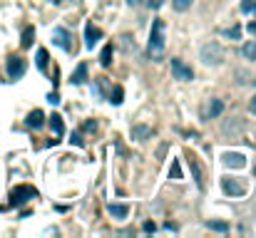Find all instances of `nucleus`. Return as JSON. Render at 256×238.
<instances>
[{
	"label": "nucleus",
	"mask_w": 256,
	"mask_h": 238,
	"mask_svg": "<svg viewBox=\"0 0 256 238\" xmlns=\"http://www.w3.org/2000/svg\"><path fill=\"white\" fill-rule=\"evenodd\" d=\"M224 162H227V167H234V169H241V167L246 164L241 154H227V156H224Z\"/></svg>",
	"instance_id": "f8f14e48"
},
{
	"label": "nucleus",
	"mask_w": 256,
	"mask_h": 238,
	"mask_svg": "<svg viewBox=\"0 0 256 238\" xmlns=\"http://www.w3.org/2000/svg\"><path fill=\"white\" fill-rule=\"evenodd\" d=\"M70 40H72V37H70V32H67L65 27H55V30H52V43H55L57 48H62L65 52H72V50H75Z\"/></svg>",
	"instance_id": "423d86ee"
},
{
	"label": "nucleus",
	"mask_w": 256,
	"mask_h": 238,
	"mask_svg": "<svg viewBox=\"0 0 256 238\" xmlns=\"http://www.w3.org/2000/svg\"><path fill=\"white\" fill-rule=\"evenodd\" d=\"M169 174H172L174 179H181V169H179V164H177V162L172 164V171H169Z\"/></svg>",
	"instance_id": "393cba45"
},
{
	"label": "nucleus",
	"mask_w": 256,
	"mask_h": 238,
	"mask_svg": "<svg viewBox=\"0 0 256 238\" xmlns=\"http://www.w3.org/2000/svg\"><path fill=\"white\" fill-rule=\"evenodd\" d=\"M202 60H204L206 65H222V62H224V50H222V45H219V43H206V45L202 48Z\"/></svg>",
	"instance_id": "f03ea898"
},
{
	"label": "nucleus",
	"mask_w": 256,
	"mask_h": 238,
	"mask_svg": "<svg viewBox=\"0 0 256 238\" xmlns=\"http://www.w3.org/2000/svg\"><path fill=\"white\" fill-rule=\"evenodd\" d=\"M144 5H147L150 10H159L164 5V0H144Z\"/></svg>",
	"instance_id": "b1692460"
},
{
	"label": "nucleus",
	"mask_w": 256,
	"mask_h": 238,
	"mask_svg": "<svg viewBox=\"0 0 256 238\" xmlns=\"http://www.w3.org/2000/svg\"><path fill=\"white\" fill-rule=\"evenodd\" d=\"M107 211L112 214V216H117V218H125V216L129 214V209H127L125 204H109V206H107Z\"/></svg>",
	"instance_id": "2eb2a0df"
},
{
	"label": "nucleus",
	"mask_w": 256,
	"mask_h": 238,
	"mask_svg": "<svg viewBox=\"0 0 256 238\" xmlns=\"http://www.w3.org/2000/svg\"><path fill=\"white\" fill-rule=\"evenodd\" d=\"M85 79H87V65L82 62V65L75 70V74H72V85H82Z\"/></svg>",
	"instance_id": "4468645a"
},
{
	"label": "nucleus",
	"mask_w": 256,
	"mask_h": 238,
	"mask_svg": "<svg viewBox=\"0 0 256 238\" xmlns=\"http://www.w3.org/2000/svg\"><path fill=\"white\" fill-rule=\"evenodd\" d=\"M32 37H35V30L32 27H25V32H23V48H30Z\"/></svg>",
	"instance_id": "412c9836"
},
{
	"label": "nucleus",
	"mask_w": 256,
	"mask_h": 238,
	"mask_svg": "<svg viewBox=\"0 0 256 238\" xmlns=\"http://www.w3.org/2000/svg\"><path fill=\"white\" fill-rule=\"evenodd\" d=\"M50 3H62V0H50Z\"/></svg>",
	"instance_id": "7c9ffc66"
},
{
	"label": "nucleus",
	"mask_w": 256,
	"mask_h": 238,
	"mask_svg": "<svg viewBox=\"0 0 256 238\" xmlns=\"http://www.w3.org/2000/svg\"><path fill=\"white\" fill-rule=\"evenodd\" d=\"M206 226H209V228H214V231H222V233H227V231H229V226H227V223H219V221H209Z\"/></svg>",
	"instance_id": "5701e85b"
},
{
	"label": "nucleus",
	"mask_w": 256,
	"mask_h": 238,
	"mask_svg": "<svg viewBox=\"0 0 256 238\" xmlns=\"http://www.w3.org/2000/svg\"><path fill=\"white\" fill-rule=\"evenodd\" d=\"M122 97H125L122 87H115L112 92H109V102H112V104H122Z\"/></svg>",
	"instance_id": "aec40b11"
},
{
	"label": "nucleus",
	"mask_w": 256,
	"mask_h": 238,
	"mask_svg": "<svg viewBox=\"0 0 256 238\" xmlns=\"http://www.w3.org/2000/svg\"><path fill=\"white\" fill-rule=\"evenodd\" d=\"M241 10H244V13H254V18H256V0H244V3H241Z\"/></svg>",
	"instance_id": "4be33fe9"
},
{
	"label": "nucleus",
	"mask_w": 256,
	"mask_h": 238,
	"mask_svg": "<svg viewBox=\"0 0 256 238\" xmlns=\"http://www.w3.org/2000/svg\"><path fill=\"white\" fill-rule=\"evenodd\" d=\"M241 55H244L246 60H256V37H251L249 43L241 48Z\"/></svg>",
	"instance_id": "ddd939ff"
},
{
	"label": "nucleus",
	"mask_w": 256,
	"mask_h": 238,
	"mask_svg": "<svg viewBox=\"0 0 256 238\" xmlns=\"http://www.w3.org/2000/svg\"><path fill=\"white\" fill-rule=\"evenodd\" d=\"M249 107H251V114H256V97L251 99V104H249Z\"/></svg>",
	"instance_id": "cd10ccee"
},
{
	"label": "nucleus",
	"mask_w": 256,
	"mask_h": 238,
	"mask_svg": "<svg viewBox=\"0 0 256 238\" xmlns=\"http://www.w3.org/2000/svg\"><path fill=\"white\" fill-rule=\"evenodd\" d=\"M38 70L48 72V50H38Z\"/></svg>",
	"instance_id": "a211bd4d"
},
{
	"label": "nucleus",
	"mask_w": 256,
	"mask_h": 238,
	"mask_svg": "<svg viewBox=\"0 0 256 238\" xmlns=\"http://www.w3.org/2000/svg\"><path fill=\"white\" fill-rule=\"evenodd\" d=\"M25 70H27V62H25L20 55L8 57V77H10V79H20V77L25 74Z\"/></svg>",
	"instance_id": "39448f33"
},
{
	"label": "nucleus",
	"mask_w": 256,
	"mask_h": 238,
	"mask_svg": "<svg viewBox=\"0 0 256 238\" xmlns=\"http://www.w3.org/2000/svg\"><path fill=\"white\" fill-rule=\"evenodd\" d=\"M43 119H45V117H43L40 109H32V112L27 114V119H25V124H27L30 129H40V127H43Z\"/></svg>",
	"instance_id": "6e6552de"
},
{
	"label": "nucleus",
	"mask_w": 256,
	"mask_h": 238,
	"mask_svg": "<svg viewBox=\"0 0 256 238\" xmlns=\"http://www.w3.org/2000/svg\"><path fill=\"white\" fill-rule=\"evenodd\" d=\"M142 228H144V231H147V233H152V231H154V223H144Z\"/></svg>",
	"instance_id": "bb28decb"
},
{
	"label": "nucleus",
	"mask_w": 256,
	"mask_h": 238,
	"mask_svg": "<svg viewBox=\"0 0 256 238\" xmlns=\"http://www.w3.org/2000/svg\"><path fill=\"white\" fill-rule=\"evenodd\" d=\"M254 174H256V167H254Z\"/></svg>",
	"instance_id": "2f4dec72"
},
{
	"label": "nucleus",
	"mask_w": 256,
	"mask_h": 238,
	"mask_svg": "<svg viewBox=\"0 0 256 238\" xmlns=\"http://www.w3.org/2000/svg\"><path fill=\"white\" fill-rule=\"evenodd\" d=\"M172 74L177 79H184V82H189V79H194V70L179 57H172Z\"/></svg>",
	"instance_id": "7ed1b4c3"
},
{
	"label": "nucleus",
	"mask_w": 256,
	"mask_h": 238,
	"mask_svg": "<svg viewBox=\"0 0 256 238\" xmlns=\"http://www.w3.org/2000/svg\"><path fill=\"white\" fill-rule=\"evenodd\" d=\"M254 82H256V79H254Z\"/></svg>",
	"instance_id": "473e14b6"
},
{
	"label": "nucleus",
	"mask_w": 256,
	"mask_h": 238,
	"mask_svg": "<svg viewBox=\"0 0 256 238\" xmlns=\"http://www.w3.org/2000/svg\"><path fill=\"white\" fill-rule=\"evenodd\" d=\"M172 8L179 10V13H184V10L192 8V0H172Z\"/></svg>",
	"instance_id": "6ab92c4d"
},
{
	"label": "nucleus",
	"mask_w": 256,
	"mask_h": 238,
	"mask_svg": "<svg viewBox=\"0 0 256 238\" xmlns=\"http://www.w3.org/2000/svg\"><path fill=\"white\" fill-rule=\"evenodd\" d=\"M127 3H129V5H139V0H127Z\"/></svg>",
	"instance_id": "c756f323"
},
{
	"label": "nucleus",
	"mask_w": 256,
	"mask_h": 238,
	"mask_svg": "<svg viewBox=\"0 0 256 238\" xmlns=\"http://www.w3.org/2000/svg\"><path fill=\"white\" fill-rule=\"evenodd\" d=\"M100 62H102V67H109V65H112V45H104V50H102V55H100Z\"/></svg>",
	"instance_id": "dca6fc26"
},
{
	"label": "nucleus",
	"mask_w": 256,
	"mask_h": 238,
	"mask_svg": "<svg viewBox=\"0 0 256 238\" xmlns=\"http://www.w3.org/2000/svg\"><path fill=\"white\" fill-rule=\"evenodd\" d=\"M189 167H192V171H194V179H197V184H199V189H204V181H202V169H199V162L192 156L189 159Z\"/></svg>",
	"instance_id": "f3484780"
},
{
	"label": "nucleus",
	"mask_w": 256,
	"mask_h": 238,
	"mask_svg": "<svg viewBox=\"0 0 256 238\" xmlns=\"http://www.w3.org/2000/svg\"><path fill=\"white\" fill-rule=\"evenodd\" d=\"M50 129H52L55 137H62L65 134V124H62V117L60 114H52L50 117Z\"/></svg>",
	"instance_id": "9d476101"
},
{
	"label": "nucleus",
	"mask_w": 256,
	"mask_h": 238,
	"mask_svg": "<svg viewBox=\"0 0 256 238\" xmlns=\"http://www.w3.org/2000/svg\"><path fill=\"white\" fill-rule=\"evenodd\" d=\"M249 32H256V23H249Z\"/></svg>",
	"instance_id": "c85d7f7f"
},
{
	"label": "nucleus",
	"mask_w": 256,
	"mask_h": 238,
	"mask_svg": "<svg viewBox=\"0 0 256 238\" xmlns=\"http://www.w3.org/2000/svg\"><path fill=\"white\" fill-rule=\"evenodd\" d=\"M32 196H38V191H35L32 186H18V189L10 191V201H13V206H23L25 201H30Z\"/></svg>",
	"instance_id": "20e7f679"
},
{
	"label": "nucleus",
	"mask_w": 256,
	"mask_h": 238,
	"mask_svg": "<svg viewBox=\"0 0 256 238\" xmlns=\"http://www.w3.org/2000/svg\"><path fill=\"white\" fill-rule=\"evenodd\" d=\"M222 186H224V191H227V193H231V196H244V191H246V189H244V184H236V181H229V179H227Z\"/></svg>",
	"instance_id": "9b49d317"
},
{
	"label": "nucleus",
	"mask_w": 256,
	"mask_h": 238,
	"mask_svg": "<svg viewBox=\"0 0 256 238\" xmlns=\"http://www.w3.org/2000/svg\"><path fill=\"white\" fill-rule=\"evenodd\" d=\"M227 35H229V37H234V40H236V37H239V27H231V30H227Z\"/></svg>",
	"instance_id": "a878e982"
},
{
	"label": "nucleus",
	"mask_w": 256,
	"mask_h": 238,
	"mask_svg": "<svg viewBox=\"0 0 256 238\" xmlns=\"http://www.w3.org/2000/svg\"><path fill=\"white\" fill-rule=\"evenodd\" d=\"M222 109H224V102H222V99H211V102L206 104V112H204V114H206L209 119H214V117L222 114Z\"/></svg>",
	"instance_id": "1a4fd4ad"
},
{
	"label": "nucleus",
	"mask_w": 256,
	"mask_h": 238,
	"mask_svg": "<svg viewBox=\"0 0 256 238\" xmlns=\"http://www.w3.org/2000/svg\"><path fill=\"white\" fill-rule=\"evenodd\" d=\"M164 43H167V40H164V20H154L152 23V32H150V57L152 60H159L162 55H164Z\"/></svg>",
	"instance_id": "f257e3e1"
},
{
	"label": "nucleus",
	"mask_w": 256,
	"mask_h": 238,
	"mask_svg": "<svg viewBox=\"0 0 256 238\" xmlns=\"http://www.w3.org/2000/svg\"><path fill=\"white\" fill-rule=\"evenodd\" d=\"M100 37H102V30H100L97 25H87V27H85V45H87L90 50H92V45L97 43Z\"/></svg>",
	"instance_id": "0eeeda50"
}]
</instances>
